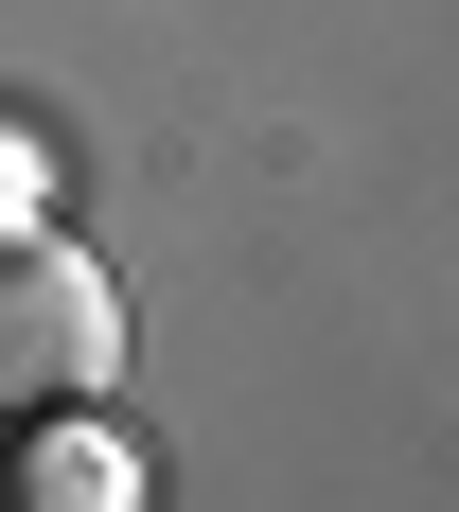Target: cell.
I'll return each instance as SVG.
<instances>
[{
    "mask_svg": "<svg viewBox=\"0 0 459 512\" xmlns=\"http://www.w3.org/2000/svg\"><path fill=\"white\" fill-rule=\"evenodd\" d=\"M124 371V283L71 230H0V424H53Z\"/></svg>",
    "mask_w": 459,
    "mask_h": 512,
    "instance_id": "1",
    "label": "cell"
},
{
    "mask_svg": "<svg viewBox=\"0 0 459 512\" xmlns=\"http://www.w3.org/2000/svg\"><path fill=\"white\" fill-rule=\"evenodd\" d=\"M36 512H124V460H106V442H53V460H36Z\"/></svg>",
    "mask_w": 459,
    "mask_h": 512,
    "instance_id": "2",
    "label": "cell"
}]
</instances>
